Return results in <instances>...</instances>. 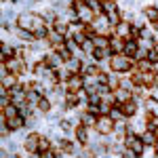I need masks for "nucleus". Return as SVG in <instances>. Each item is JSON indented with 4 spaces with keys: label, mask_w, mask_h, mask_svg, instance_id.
I'll return each mask as SVG.
<instances>
[{
    "label": "nucleus",
    "mask_w": 158,
    "mask_h": 158,
    "mask_svg": "<svg viewBox=\"0 0 158 158\" xmlns=\"http://www.w3.org/2000/svg\"><path fill=\"white\" fill-rule=\"evenodd\" d=\"M124 42L127 40H122V38H118V36H110V51H112V55H120L122 51H124Z\"/></svg>",
    "instance_id": "obj_19"
},
{
    "label": "nucleus",
    "mask_w": 158,
    "mask_h": 158,
    "mask_svg": "<svg viewBox=\"0 0 158 158\" xmlns=\"http://www.w3.org/2000/svg\"><path fill=\"white\" fill-rule=\"evenodd\" d=\"M70 25H72V23H70L63 15H59V17L55 19V23L51 25V30H55L57 34H61L63 38H68V36H70Z\"/></svg>",
    "instance_id": "obj_9"
},
{
    "label": "nucleus",
    "mask_w": 158,
    "mask_h": 158,
    "mask_svg": "<svg viewBox=\"0 0 158 158\" xmlns=\"http://www.w3.org/2000/svg\"><path fill=\"white\" fill-rule=\"evenodd\" d=\"M15 25L19 30H30L32 32V27H34V11H21L19 17H17V21H15Z\"/></svg>",
    "instance_id": "obj_7"
},
{
    "label": "nucleus",
    "mask_w": 158,
    "mask_h": 158,
    "mask_svg": "<svg viewBox=\"0 0 158 158\" xmlns=\"http://www.w3.org/2000/svg\"><path fill=\"white\" fill-rule=\"evenodd\" d=\"M141 13L150 25L158 23V4H146V6H141Z\"/></svg>",
    "instance_id": "obj_11"
},
{
    "label": "nucleus",
    "mask_w": 158,
    "mask_h": 158,
    "mask_svg": "<svg viewBox=\"0 0 158 158\" xmlns=\"http://www.w3.org/2000/svg\"><path fill=\"white\" fill-rule=\"evenodd\" d=\"M152 150H154V154H158V139H156V143H154V148H152Z\"/></svg>",
    "instance_id": "obj_29"
},
{
    "label": "nucleus",
    "mask_w": 158,
    "mask_h": 158,
    "mask_svg": "<svg viewBox=\"0 0 158 158\" xmlns=\"http://www.w3.org/2000/svg\"><path fill=\"white\" fill-rule=\"evenodd\" d=\"M53 51H55V53H57V57H59V59L63 61V65H65V63H68V61H70V59H74L72 51L68 49L65 44H61V47H57V49H53Z\"/></svg>",
    "instance_id": "obj_20"
},
{
    "label": "nucleus",
    "mask_w": 158,
    "mask_h": 158,
    "mask_svg": "<svg viewBox=\"0 0 158 158\" xmlns=\"http://www.w3.org/2000/svg\"><path fill=\"white\" fill-rule=\"evenodd\" d=\"M141 49V44H139V40H127L124 42V51H122V55H127V57H131V59H137V53Z\"/></svg>",
    "instance_id": "obj_12"
},
{
    "label": "nucleus",
    "mask_w": 158,
    "mask_h": 158,
    "mask_svg": "<svg viewBox=\"0 0 158 158\" xmlns=\"http://www.w3.org/2000/svg\"><path fill=\"white\" fill-rule=\"evenodd\" d=\"M40 137H42L40 131H32L25 135V139L21 141L25 154H40Z\"/></svg>",
    "instance_id": "obj_4"
},
{
    "label": "nucleus",
    "mask_w": 158,
    "mask_h": 158,
    "mask_svg": "<svg viewBox=\"0 0 158 158\" xmlns=\"http://www.w3.org/2000/svg\"><path fill=\"white\" fill-rule=\"evenodd\" d=\"M6 124H9V129L13 131V135L19 133V131H25V118L19 114V116H15V118H11V120H6Z\"/></svg>",
    "instance_id": "obj_17"
},
{
    "label": "nucleus",
    "mask_w": 158,
    "mask_h": 158,
    "mask_svg": "<svg viewBox=\"0 0 158 158\" xmlns=\"http://www.w3.org/2000/svg\"><path fill=\"white\" fill-rule=\"evenodd\" d=\"M65 86H68V91H72V93L82 91V89H85V76H82V74H72L70 80L65 82Z\"/></svg>",
    "instance_id": "obj_10"
},
{
    "label": "nucleus",
    "mask_w": 158,
    "mask_h": 158,
    "mask_svg": "<svg viewBox=\"0 0 158 158\" xmlns=\"http://www.w3.org/2000/svg\"><path fill=\"white\" fill-rule=\"evenodd\" d=\"M97 114H93V112H89V110H86V112H82V114H80V124H82V127H86V129H95V124H97Z\"/></svg>",
    "instance_id": "obj_16"
},
{
    "label": "nucleus",
    "mask_w": 158,
    "mask_h": 158,
    "mask_svg": "<svg viewBox=\"0 0 158 158\" xmlns=\"http://www.w3.org/2000/svg\"><path fill=\"white\" fill-rule=\"evenodd\" d=\"M95 42L97 49H110V36H103V34H97L95 38H91Z\"/></svg>",
    "instance_id": "obj_25"
},
{
    "label": "nucleus",
    "mask_w": 158,
    "mask_h": 158,
    "mask_svg": "<svg viewBox=\"0 0 158 158\" xmlns=\"http://www.w3.org/2000/svg\"><path fill=\"white\" fill-rule=\"evenodd\" d=\"M19 82H21V78H19V76H15V74H6V76H2V78H0V89L11 91V89H15Z\"/></svg>",
    "instance_id": "obj_15"
},
{
    "label": "nucleus",
    "mask_w": 158,
    "mask_h": 158,
    "mask_svg": "<svg viewBox=\"0 0 158 158\" xmlns=\"http://www.w3.org/2000/svg\"><path fill=\"white\" fill-rule=\"evenodd\" d=\"M141 139H143L146 148H154V143H156V139H158V133H154V131H146V133L141 135Z\"/></svg>",
    "instance_id": "obj_26"
},
{
    "label": "nucleus",
    "mask_w": 158,
    "mask_h": 158,
    "mask_svg": "<svg viewBox=\"0 0 158 158\" xmlns=\"http://www.w3.org/2000/svg\"><path fill=\"white\" fill-rule=\"evenodd\" d=\"M72 139H74V141H76L80 148H89V143H91V131H89L86 127H82V124H78V127L74 129Z\"/></svg>",
    "instance_id": "obj_6"
},
{
    "label": "nucleus",
    "mask_w": 158,
    "mask_h": 158,
    "mask_svg": "<svg viewBox=\"0 0 158 158\" xmlns=\"http://www.w3.org/2000/svg\"><path fill=\"white\" fill-rule=\"evenodd\" d=\"M124 148L127 150H131L137 158H143L146 156V143H143V139H141V135H135V133H129L127 135V139H124Z\"/></svg>",
    "instance_id": "obj_2"
},
{
    "label": "nucleus",
    "mask_w": 158,
    "mask_h": 158,
    "mask_svg": "<svg viewBox=\"0 0 158 158\" xmlns=\"http://www.w3.org/2000/svg\"><path fill=\"white\" fill-rule=\"evenodd\" d=\"M53 110H55V103H53V101H51L49 97H42L40 101H38V106H36V112H38V114H42L44 118L49 116Z\"/></svg>",
    "instance_id": "obj_14"
},
{
    "label": "nucleus",
    "mask_w": 158,
    "mask_h": 158,
    "mask_svg": "<svg viewBox=\"0 0 158 158\" xmlns=\"http://www.w3.org/2000/svg\"><path fill=\"white\" fill-rule=\"evenodd\" d=\"M131 27H133V23L122 21L120 25H116V27H114V36L122 38V40H131Z\"/></svg>",
    "instance_id": "obj_13"
},
{
    "label": "nucleus",
    "mask_w": 158,
    "mask_h": 158,
    "mask_svg": "<svg viewBox=\"0 0 158 158\" xmlns=\"http://www.w3.org/2000/svg\"><path fill=\"white\" fill-rule=\"evenodd\" d=\"M95 131H97L99 137H112L114 131H116V120L112 116H99L97 118V124H95Z\"/></svg>",
    "instance_id": "obj_3"
},
{
    "label": "nucleus",
    "mask_w": 158,
    "mask_h": 158,
    "mask_svg": "<svg viewBox=\"0 0 158 158\" xmlns=\"http://www.w3.org/2000/svg\"><path fill=\"white\" fill-rule=\"evenodd\" d=\"M114 99H116V103H127L129 99H133V93L120 86L118 91H114Z\"/></svg>",
    "instance_id": "obj_21"
},
{
    "label": "nucleus",
    "mask_w": 158,
    "mask_h": 158,
    "mask_svg": "<svg viewBox=\"0 0 158 158\" xmlns=\"http://www.w3.org/2000/svg\"><path fill=\"white\" fill-rule=\"evenodd\" d=\"M78 21H80V23H93V19H95V13L91 11V9H89V4H86V6H82V9H78Z\"/></svg>",
    "instance_id": "obj_18"
},
{
    "label": "nucleus",
    "mask_w": 158,
    "mask_h": 158,
    "mask_svg": "<svg viewBox=\"0 0 158 158\" xmlns=\"http://www.w3.org/2000/svg\"><path fill=\"white\" fill-rule=\"evenodd\" d=\"M120 80H122V76H120V74L108 72V86H110V89H112V93L120 89Z\"/></svg>",
    "instance_id": "obj_23"
},
{
    "label": "nucleus",
    "mask_w": 158,
    "mask_h": 158,
    "mask_svg": "<svg viewBox=\"0 0 158 158\" xmlns=\"http://www.w3.org/2000/svg\"><path fill=\"white\" fill-rule=\"evenodd\" d=\"M135 70H139V72H150V70H152V63L148 59H139V61H135Z\"/></svg>",
    "instance_id": "obj_27"
},
{
    "label": "nucleus",
    "mask_w": 158,
    "mask_h": 158,
    "mask_svg": "<svg viewBox=\"0 0 158 158\" xmlns=\"http://www.w3.org/2000/svg\"><path fill=\"white\" fill-rule=\"evenodd\" d=\"M86 4H89V9H91V11L95 13V17L106 13V4H103V0H86Z\"/></svg>",
    "instance_id": "obj_22"
},
{
    "label": "nucleus",
    "mask_w": 158,
    "mask_h": 158,
    "mask_svg": "<svg viewBox=\"0 0 158 158\" xmlns=\"http://www.w3.org/2000/svg\"><path fill=\"white\" fill-rule=\"evenodd\" d=\"M141 108H143V112H146L148 118H156L158 120V99L156 97H146L143 99V103H141Z\"/></svg>",
    "instance_id": "obj_8"
},
{
    "label": "nucleus",
    "mask_w": 158,
    "mask_h": 158,
    "mask_svg": "<svg viewBox=\"0 0 158 158\" xmlns=\"http://www.w3.org/2000/svg\"><path fill=\"white\" fill-rule=\"evenodd\" d=\"M135 68V59H131V57H127V55H112L108 61V72H114V74H120V76H124V74H129L131 70Z\"/></svg>",
    "instance_id": "obj_1"
},
{
    "label": "nucleus",
    "mask_w": 158,
    "mask_h": 158,
    "mask_svg": "<svg viewBox=\"0 0 158 158\" xmlns=\"http://www.w3.org/2000/svg\"><path fill=\"white\" fill-rule=\"evenodd\" d=\"M122 110V114H124V118L127 120H131V118H135V116H139V112H141V101H137V99H129L127 103H118Z\"/></svg>",
    "instance_id": "obj_5"
},
{
    "label": "nucleus",
    "mask_w": 158,
    "mask_h": 158,
    "mask_svg": "<svg viewBox=\"0 0 158 158\" xmlns=\"http://www.w3.org/2000/svg\"><path fill=\"white\" fill-rule=\"evenodd\" d=\"M152 30H154V34L158 36V23H154V25H152Z\"/></svg>",
    "instance_id": "obj_28"
},
{
    "label": "nucleus",
    "mask_w": 158,
    "mask_h": 158,
    "mask_svg": "<svg viewBox=\"0 0 158 158\" xmlns=\"http://www.w3.org/2000/svg\"><path fill=\"white\" fill-rule=\"evenodd\" d=\"M0 114H2L6 120H11V118H15V116H19V108H17L15 103H11V106H6L4 110H0Z\"/></svg>",
    "instance_id": "obj_24"
}]
</instances>
